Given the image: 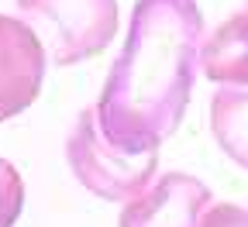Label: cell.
<instances>
[{
    "label": "cell",
    "mask_w": 248,
    "mask_h": 227,
    "mask_svg": "<svg viewBox=\"0 0 248 227\" xmlns=\"http://www.w3.org/2000/svg\"><path fill=\"white\" fill-rule=\"evenodd\" d=\"M203 14L197 0H138L100 93L104 135L131 155L159 151L183 124L200 73Z\"/></svg>",
    "instance_id": "obj_1"
},
{
    "label": "cell",
    "mask_w": 248,
    "mask_h": 227,
    "mask_svg": "<svg viewBox=\"0 0 248 227\" xmlns=\"http://www.w3.org/2000/svg\"><path fill=\"white\" fill-rule=\"evenodd\" d=\"M66 158L73 176L104 200L128 203L138 193L152 186L155 166H159V151L148 155H131L121 145H114L104 135V124L97 107H86L73 127V135L66 141Z\"/></svg>",
    "instance_id": "obj_2"
},
{
    "label": "cell",
    "mask_w": 248,
    "mask_h": 227,
    "mask_svg": "<svg viewBox=\"0 0 248 227\" xmlns=\"http://www.w3.org/2000/svg\"><path fill=\"white\" fill-rule=\"evenodd\" d=\"M45 28L55 66H76L100 55L117 38V0H17Z\"/></svg>",
    "instance_id": "obj_3"
},
{
    "label": "cell",
    "mask_w": 248,
    "mask_h": 227,
    "mask_svg": "<svg viewBox=\"0 0 248 227\" xmlns=\"http://www.w3.org/2000/svg\"><path fill=\"white\" fill-rule=\"evenodd\" d=\"M210 207L214 197L197 176L169 172L124 203L117 227H200Z\"/></svg>",
    "instance_id": "obj_4"
},
{
    "label": "cell",
    "mask_w": 248,
    "mask_h": 227,
    "mask_svg": "<svg viewBox=\"0 0 248 227\" xmlns=\"http://www.w3.org/2000/svg\"><path fill=\"white\" fill-rule=\"evenodd\" d=\"M45 76V48L38 31L0 14V121H7L31 107L42 93Z\"/></svg>",
    "instance_id": "obj_5"
},
{
    "label": "cell",
    "mask_w": 248,
    "mask_h": 227,
    "mask_svg": "<svg viewBox=\"0 0 248 227\" xmlns=\"http://www.w3.org/2000/svg\"><path fill=\"white\" fill-rule=\"evenodd\" d=\"M200 69L221 86H248V7L231 14L203 42Z\"/></svg>",
    "instance_id": "obj_6"
},
{
    "label": "cell",
    "mask_w": 248,
    "mask_h": 227,
    "mask_svg": "<svg viewBox=\"0 0 248 227\" xmlns=\"http://www.w3.org/2000/svg\"><path fill=\"white\" fill-rule=\"evenodd\" d=\"M210 127L224 155L248 169V86H221L214 93Z\"/></svg>",
    "instance_id": "obj_7"
},
{
    "label": "cell",
    "mask_w": 248,
    "mask_h": 227,
    "mask_svg": "<svg viewBox=\"0 0 248 227\" xmlns=\"http://www.w3.org/2000/svg\"><path fill=\"white\" fill-rule=\"evenodd\" d=\"M24 207V182L21 172L7 158H0V227H11Z\"/></svg>",
    "instance_id": "obj_8"
},
{
    "label": "cell",
    "mask_w": 248,
    "mask_h": 227,
    "mask_svg": "<svg viewBox=\"0 0 248 227\" xmlns=\"http://www.w3.org/2000/svg\"><path fill=\"white\" fill-rule=\"evenodd\" d=\"M200 227H248V210L234 203H214Z\"/></svg>",
    "instance_id": "obj_9"
}]
</instances>
